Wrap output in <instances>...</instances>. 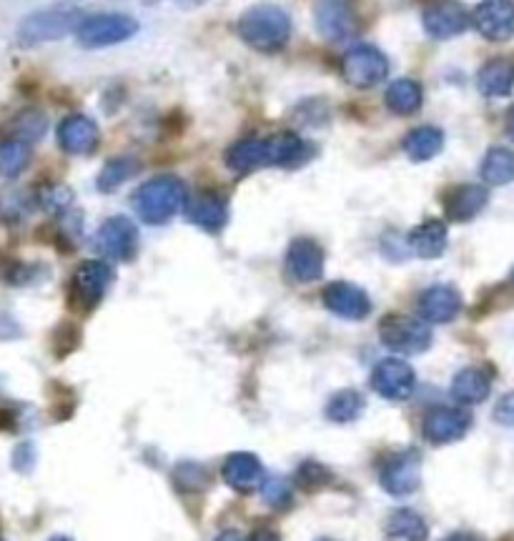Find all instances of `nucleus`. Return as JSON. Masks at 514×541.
<instances>
[{"mask_svg": "<svg viewBox=\"0 0 514 541\" xmlns=\"http://www.w3.org/2000/svg\"><path fill=\"white\" fill-rule=\"evenodd\" d=\"M304 153V141L296 133H276L269 138H244L226 151L231 171L251 173L266 166H291Z\"/></svg>", "mask_w": 514, "mask_h": 541, "instance_id": "1", "label": "nucleus"}, {"mask_svg": "<svg viewBox=\"0 0 514 541\" xmlns=\"http://www.w3.org/2000/svg\"><path fill=\"white\" fill-rule=\"evenodd\" d=\"M241 41L261 53H276L289 43L291 18L276 6H256L239 18Z\"/></svg>", "mask_w": 514, "mask_h": 541, "instance_id": "2", "label": "nucleus"}, {"mask_svg": "<svg viewBox=\"0 0 514 541\" xmlns=\"http://www.w3.org/2000/svg\"><path fill=\"white\" fill-rule=\"evenodd\" d=\"M133 203H136L138 216L146 223H166L168 218L184 211L189 203V193H186L184 181H179L176 176H156L143 183Z\"/></svg>", "mask_w": 514, "mask_h": 541, "instance_id": "3", "label": "nucleus"}, {"mask_svg": "<svg viewBox=\"0 0 514 541\" xmlns=\"http://www.w3.org/2000/svg\"><path fill=\"white\" fill-rule=\"evenodd\" d=\"M379 336H382V344L387 349L407 356L424 354L432 346V329L424 321L402 314L387 316L379 326Z\"/></svg>", "mask_w": 514, "mask_h": 541, "instance_id": "4", "label": "nucleus"}, {"mask_svg": "<svg viewBox=\"0 0 514 541\" xmlns=\"http://www.w3.org/2000/svg\"><path fill=\"white\" fill-rule=\"evenodd\" d=\"M138 23L131 16L123 13H103V16H93L81 21L76 28V38L81 46L86 48H103V46H116V43L128 41L136 36Z\"/></svg>", "mask_w": 514, "mask_h": 541, "instance_id": "5", "label": "nucleus"}, {"mask_svg": "<svg viewBox=\"0 0 514 541\" xmlns=\"http://www.w3.org/2000/svg\"><path fill=\"white\" fill-rule=\"evenodd\" d=\"M341 73L354 88H374L387 78L389 61L379 48L357 46L341 58Z\"/></svg>", "mask_w": 514, "mask_h": 541, "instance_id": "6", "label": "nucleus"}, {"mask_svg": "<svg viewBox=\"0 0 514 541\" xmlns=\"http://www.w3.org/2000/svg\"><path fill=\"white\" fill-rule=\"evenodd\" d=\"M78 26H81V16L76 11H43L23 21L18 38H21L23 46H36V43L68 36Z\"/></svg>", "mask_w": 514, "mask_h": 541, "instance_id": "7", "label": "nucleus"}, {"mask_svg": "<svg viewBox=\"0 0 514 541\" xmlns=\"http://www.w3.org/2000/svg\"><path fill=\"white\" fill-rule=\"evenodd\" d=\"M372 386L379 396L389 401H404L414 394V386H417V376L414 369L407 361L397 359H384L379 361L377 369L372 374Z\"/></svg>", "mask_w": 514, "mask_h": 541, "instance_id": "8", "label": "nucleus"}, {"mask_svg": "<svg viewBox=\"0 0 514 541\" xmlns=\"http://www.w3.org/2000/svg\"><path fill=\"white\" fill-rule=\"evenodd\" d=\"M96 248L111 261H131L138 248V231L126 216L108 218L96 233Z\"/></svg>", "mask_w": 514, "mask_h": 541, "instance_id": "9", "label": "nucleus"}, {"mask_svg": "<svg viewBox=\"0 0 514 541\" xmlns=\"http://www.w3.org/2000/svg\"><path fill=\"white\" fill-rule=\"evenodd\" d=\"M419 479H422V461L417 451H402L394 454L392 459L384 461L379 471L382 489L392 496H407L417 491Z\"/></svg>", "mask_w": 514, "mask_h": 541, "instance_id": "10", "label": "nucleus"}, {"mask_svg": "<svg viewBox=\"0 0 514 541\" xmlns=\"http://www.w3.org/2000/svg\"><path fill=\"white\" fill-rule=\"evenodd\" d=\"M113 281V271L108 263L103 261H86L76 268V274H73V301H76L81 309H93L98 301L106 296L108 286Z\"/></svg>", "mask_w": 514, "mask_h": 541, "instance_id": "11", "label": "nucleus"}, {"mask_svg": "<svg viewBox=\"0 0 514 541\" xmlns=\"http://www.w3.org/2000/svg\"><path fill=\"white\" fill-rule=\"evenodd\" d=\"M469 21L487 41L502 43L514 38V6L509 0H482Z\"/></svg>", "mask_w": 514, "mask_h": 541, "instance_id": "12", "label": "nucleus"}, {"mask_svg": "<svg viewBox=\"0 0 514 541\" xmlns=\"http://www.w3.org/2000/svg\"><path fill=\"white\" fill-rule=\"evenodd\" d=\"M314 18L321 36L334 43L347 41L357 31V13H354L352 0H319Z\"/></svg>", "mask_w": 514, "mask_h": 541, "instance_id": "13", "label": "nucleus"}, {"mask_svg": "<svg viewBox=\"0 0 514 541\" xmlns=\"http://www.w3.org/2000/svg\"><path fill=\"white\" fill-rule=\"evenodd\" d=\"M469 424H472V416L462 409H449V406H442V409H432L427 416H424V439L429 444H452V441H459L469 431Z\"/></svg>", "mask_w": 514, "mask_h": 541, "instance_id": "14", "label": "nucleus"}, {"mask_svg": "<svg viewBox=\"0 0 514 541\" xmlns=\"http://www.w3.org/2000/svg\"><path fill=\"white\" fill-rule=\"evenodd\" d=\"M324 306L331 314L341 316V319L362 321L372 311V299L359 286L347 284V281H336V284H329L324 289Z\"/></svg>", "mask_w": 514, "mask_h": 541, "instance_id": "15", "label": "nucleus"}, {"mask_svg": "<svg viewBox=\"0 0 514 541\" xmlns=\"http://www.w3.org/2000/svg\"><path fill=\"white\" fill-rule=\"evenodd\" d=\"M424 31L429 33L437 41H447V38L459 36V33L467 31L469 13L464 11V6H459L457 0H439L424 11L422 16Z\"/></svg>", "mask_w": 514, "mask_h": 541, "instance_id": "16", "label": "nucleus"}, {"mask_svg": "<svg viewBox=\"0 0 514 541\" xmlns=\"http://www.w3.org/2000/svg\"><path fill=\"white\" fill-rule=\"evenodd\" d=\"M286 274L296 284H311L324 274V251L311 238H296L286 253Z\"/></svg>", "mask_w": 514, "mask_h": 541, "instance_id": "17", "label": "nucleus"}, {"mask_svg": "<svg viewBox=\"0 0 514 541\" xmlns=\"http://www.w3.org/2000/svg\"><path fill=\"white\" fill-rule=\"evenodd\" d=\"M462 309V296L452 286H432L419 296V314L424 324H449Z\"/></svg>", "mask_w": 514, "mask_h": 541, "instance_id": "18", "label": "nucleus"}, {"mask_svg": "<svg viewBox=\"0 0 514 541\" xmlns=\"http://www.w3.org/2000/svg\"><path fill=\"white\" fill-rule=\"evenodd\" d=\"M58 143L66 153L83 156L98 146V126L86 116H68L58 126Z\"/></svg>", "mask_w": 514, "mask_h": 541, "instance_id": "19", "label": "nucleus"}, {"mask_svg": "<svg viewBox=\"0 0 514 541\" xmlns=\"http://www.w3.org/2000/svg\"><path fill=\"white\" fill-rule=\"evenodd\" d=\"M221 476L229 486H234L236 491H254L256 486H261L264 481V466L256 459L254 454H246V451H239V454H231L229 459L224 461V469H221Z\"/></svg>", "mask_w": 514, "mask_h": 541, "instance_id": "20", "label": "nucleus"}, {"mask_svg": "<svg viewBox=\"0 0 514 541\" xmlns=\"http://www.w3.org/2000/svg\"><path fill=\"white\" fill-rule=\"evenodd\" d=\"M186 216L194 226L204 228V231H219L229 221V206L216 193H201L194 201L186 203Z\"/></svg>", "mask_w": 514, "mask_h": 541, "instance_id": "21", "label": "nucleus"}, {"mask_svg": "<svg viewBox=\"0 0 514 541\" xmlns=\"http://www.w3.org/2000/svg\"><path fill=\"white\" fill-rule=\"evenodd\" d=\"M489 201L487 188L482 186H459L444 196V211L452 221H472Z\"/></svg>", "mask_w": 514, "mask_h": 541, "instance_id": "22", "label": "nucleus"}, {"mask_svg": "<svg viewBox=\"0 0 514 541\" xmlns=\"http://www.w3.org/2000/svg\"><path fill=\"white\" fill-rule=\"evenodd\" d=\"M477 88L489 98H502L514 88V58H492L477 76Z\"/></svg>", "mask_w": 514, "mask_h": 541, "instance_id": "23", "label": "nucleus"}, {"mask_svg": "<svg viewBox=\"0 0 514 541\" xmlns=\"http://www.w3.org/2000/svg\"><path fill=\"white\" fill-rule=\"evenodd\" d=\"M489 389H492V381H489L487 371L477 369V366H469V369H462L452 381V396L459 401V404H482L489 396Z\"/></svg>", "mask_w": 514, "mask_h": 541, "instance_id": "24", "label": "nucleus"}, {"mask_svg": "<svg viewBox=\"0 0 514 541\" xmlns=\"http://www.w3.org/2000/svg\"><path fill=\"white\" fill-rule=\"evenodd\" d=\"M409 248L422 258L442 256L447 248V226L437 218H429L409 233Z\"/></svg>", "mask_w": 514, "mask_h": 541, "instance_id": "25", "label": "nucleus"}, {"mask_svg": "<svg viewBox=\"0 0 514 541\" xmlns=\"http://www.w3.org/2000/svg\"><path fill=\"white\" fill-rule=\"evenodd\" d=\"M444 146V136L439 128L424 126L414 128L407 138H404V153H407L412 161H429V158L437 156Z\"/></svg>", "mask_w": 514, "mask_h": 541, "instance_id": "26", "label": "nucleus"}, {"mask_svg": "<svg viewBox=\"0 0 514 541\" xmlns=\"http://www.w3.org/2000/svg\"><path fill=\"white\" fill-rule=\"evenodd\" d=\"M387 534L404 541H427V521L412 509H397L387 521Z\"/></svg>", "mask_w": 514, "mask_h": 541, "instance_id": "27", "label": "nucleus"}, {"mask_svg": "<svg viewBox=\"0 0 514 541\" xmlns=\"http://www.w3.org/2000/svg\"><path fill=\"white\" fill-rule=\"evenodd\" d=\"M482 178L487 186H504L514 181V153L507 148H492L482 161Z\"/></svg>", "mask_w": 514, "mask_h": 541, "instance_id": "28", "label": "nucleus"}, {"mask_svg": "<svg viewBox=\"0 0 514 541\" xmlns=\"http://www.w3.org/2000/svg\"><path fill=\"white\" fill-rule=\"evenodd\" d=\"M364 411V396L359 391L344 389L339 394L331 396V401L326 404V419L334 421V424H352L362 416Z\"/></svg>", "mask_w": 514, "mask_h": 541, "instance_id": "29", "label": "nucleus"}, {"mask_svg": "<svg viewBox=\"0 0 514 541\" xmlns=\"http://www.w3.org/2000/svg\"><path fill=\"white\" fill-rule=\"evenodd\" d=\"M387 106L399 116H409L422 106V86L412 78L394 81L387 91Z\"/></svg>", "mask_w": 514, "mask_h": 541, "instance_id": "30", "label": "nucleus"}, {"mask_svg": "<svg viewBox=\"0 0 514 541\" xmlns=\"http://www.w3.org/2000/svg\"><path fill=\"white\" fill-rule=\"evenodd\" d=\"M48 128V118L43 116L36 108H28V111H21L11 123H8V133H11L13 141H21L31 146L33 141L43 138Z\"/></svg>", "mask_w": 514, "mask_h": 541, "instance_id": "31", "label": "nucleus"}, {"mask_svg": "<svg viewBox=\"0 0 514 541\" xmlns=\"http://www.w3.org/2000/svg\"><path fill=\"white\" fill-rule=\"evenodd\" d=\"M28 163H31V146L28 143L13 141V138H6V141L0 143V176H21L28 168Z\"/></svg>", "mask_w": 514, "mask_h": 541, "instance_id": "32", "label": "nucleus"}, {"mask_svg": "<svg viewBox=\"0 0 514 541\" xmlns=\"http://www.w3.org/2000/svg\"><path fill=\"white\" fill-rule=\"evenodd\" d=\"M136 166L138 163L133 161V158H116V161H108L106 166H103L101 176H98V188H101L103 193L113 191V188L121 186L123 181H128V178L133 176Z\"/></svg>", "mask_w": 514, "mask_h": 541, "instance_id": "33", "label": "nucleus"}, {"mask_svg": "<svg viewBox=\"0 0 514 541\" xmlns=\"http://www.w3.org/2000/svg\"><path fill=\"white\" fill-rule=\"evenodd\" d=\"M261 499L269 506H286L291 499V486L286 479H264L261 481Z\"/></svg>", "mask_w": 514, "mask_h": 541, "instance_id": "34", "label": "nucleus"}, {"mask_svg": "<svg viewBox=\"0 0 514 541\" xmlns=\"http://www.w3.org/2000/svg\"><path fill=\"white\" fill-rule=\"evenodd\" d=\"M71 201H73V196L68 193L66 186H56V183H51V186H46L43 191H38V203L51 213L63 211V208L71 206Z\"/></svg>", "mask_w": 514, "mask_h": 541, "instance_id": "35", "label": "nucleus"}, {"mask_svg": "<svg viewBox=\"0 0 514 541\" xmlns=\"http://www.w3.org/2000/svg\"><path fill=\"white\" fill-rule=\"evenodd\" d=\"M26 208H28V203H26V198H23V193H16V191L0 193V218L16 221V218H21L23 213H26Z\"/></svg>", "mask_w": 514, "mask_h": 541, "instance_id": "36", "label": "nucleus"}, {"mask_svg": "<svg viewBox=\"0 0 514 541\" xmlns=\"http://www.w3.org/2000/svg\"><path fill=\"white\" fill-rule=\"evenodd\" d=\"M494 421L502 426H514V391L504 394L494 406Z\"/></svg>", "mask_w": 514, "mask_h": 541, "instance_id": "37", "label": "nucleus"}, {"mask_svg": "<svg viewBox=\"0 0 514 541\" xmlns=\"http://www.w3.org/2000/svg\"><path fill=\"white\" fill-rule=\"evenodd\" d=\"M249 541H279V534H276V531H271V529H259V531H254V534H251Z\"/></svg>", "mask_w": 514, "mask_h": 541, "instance_id": "38", "label": "nucleus"}, {"mask_svg": "<svg viewBox=\"0 0 514 541\" xmlns=\"http://www.w3.org/2000/svg\"><path fill=\"white\" fill-rule=\"evenodd\" d=\"M214 541H244V536L239 531H221Z\"/></svg>", "mask_w": 514, "mask_h": 541, "instance_id": "39", "label": "nucleus"}, {"mask_svg": "<svg viewBox=\"0 0 514 541\" xmlns=\"http://www.w3.org/2000/svg\"><path fill=\"white\" fill-rule=\"evenodd\" d=\"M507 131H509V136L514 138V106L509 108V113H507Z\"/></svg>", "mask_w": 514, "mask_h": 541, "instance_id": "40", "label": "nucleus"}, {"mask_svg": "<svg viewBox=\"0 0 514 541\" xmlns=\"http://www.w3.org/2000/svg\"><path fill=\"white\" fill-rule=\"evenodd\" d=\"M447 541H477V539H474V536H464V534H459V536H449Z\"/></svg>", "mask_w": 514, "mask_h": 541, "instance_id": "41", "label": "nucleus"}, {"mask_svg": "<svg viewBox=\"0 0 514 541\" xmlns=\"http://www.w3.org/2000/svg\"><path fill=\"white\" fill-rule=\"evenodd\" d=\"M48 541H71V539H66V536H53V539H48Z\"/></svg>", "mask_w": 514, "mask_h": 541, "instance_id": "42", "label": "nucleus"}, {"mask_svg": "<svg viewBox=\"0 0 514 541\" xmlns=\"http://www.w3.org/2000/svg\"><path fill=\"white\" fill-rule=\"evenodd\" d=\"M319 541H329V539H319Z\"/></svg>", "mask_w": 514, "mask_h": 541, "instance_id": "43", "label": "nucleus"}, {"mask_svg": "<svg viewBox=\"0 0 514 541\" xmlns=\"http://www.w3.org/2000/svg\"><path fill=\"white\" fill-rule=\"evenodd\" d=\"M512 279H514V274H512Z\"/></svg>", "mask_w": 514, "mask_h": 541, "instance_id": "44", "label": "nucleus"}]
</instances>
